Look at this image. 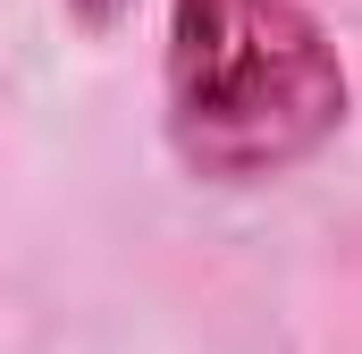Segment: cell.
<instances>
[{
	"mask_svg": "<svg viewBox=\"0 0 362 354\" xmlns=\"http://www.w3.org/2000/svg\"><path fill=\"white\" fill-rule=\"evenodd\" d=\"M346 59L303 0H169V144L211 185H270L337 144Z\"/></svg>",
	"mask_w": 362,
	"mask_h": 354,
	"instance_id": "1",
	"label": "cell"
},
{
	"mask_svg": "<svg viewBox=\"0 0 362 354\" xmlns=\"http://www.w3.org/2000/svg\"><path fill=\"white\" fill-rule=\"evenodd\" d=\"M127 8H135V0H68V17H76L85 34H118V25H127Z\"/></svg>",
	"mask_w": 362,
	"mask_h": 354,
	"instance_id": "2",
	"label": "cell"
}]
</instances>
